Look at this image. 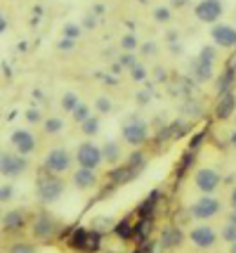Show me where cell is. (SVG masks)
<instances>
[{"label":"cell","mask_w":236,"mask_h":253,"mask_svg":"<svg viewBox=\"0 0 236 253\" xmlns=\"http://www.w3.org/2000/svg\"><path fill=\"white\" fill-rule=\"evenodd\" d=\"M64 180L59 175H50V173H43V175L35 180V194H38V201L43 204H55L62 199L64 194Z\"/></svg>","instance_id":"cell-1"},{"label":"cell","mask_w":236,"mask_h":253,"mask_svg":"<svg viewBox=\"0 0 236 253\" xmlns=\"http://www.w3.org/2000/svg\"><path fill=\"white\" fill-rule=\"evenodd\" d=\"M71 164H73V154H71L68 149H64V147H52L45 154V159H43V170L50 173V175L62 177L64 173H68Z\"/></svg>","instance_id":"cell-2"},{"label":"cell","mask_w":236,"mask_h":253,"mask_svg":"<svg viewBox=\"0 0 236 253\" xmlns=\"http://www.w3.org/2000/svg\"><path fill=\"white\" fill-rule=\"evenodd\" d=\"M121 137H123L125 144L139 149V147L149 140V123H146L144 119H139V116H130V119L123 123V128H121Z\"/></svg>","instance_id":"cell-3"},{"label":"cell","mask_w":236,"mask_h":253,"mask_svg":"<svg viewBox=\"0 0 236 253\" xmlns=\"http://www.w3.org/2000/svg\"><path fill=\"white\" fill-rule=\"evenodd\" d=\"M73 161L78 164V168H88V170H97L104 159H101V147L95 142H80L73 152Z\"/></svg>","instance_id":"cell-4"},{"label":"cell","mask_w":236,"mask_h":253,"mask_svg":"<svg viewBox=\"0 0 236 253\" xmlns=\"http://www.w3.org/2000/svg\"><path fill=\"white\" fill-rule=\"evenodd\" d=\"M29 170V159L14 152H0V175L7 180H17Z\"/></svg>","instance_id":"cell-5"},{"label":"cell","mask_w":236,"mask_h":253,"mask_svg":"<svg viewBox=\"0 0 236 253\" xmlns=\"http://www.w3.org/2000/svg\"><path fill=\"white\" fill-rule=\"evenodd\" d=\"M220 209H222V204H220V199L213 197V194H203V197H199L194 204H191V218L194 220H213L215 215H220Z\"/></svg>","instance_id":"cell-6"},{"label":"cell","mask_w":236,"mask_h":253,"mask_svg":"<svg viewBox=\"0 0 236 253\" xmlns=\"http://www.w3.org/2000/svg\"><path fill=\"white\" fill-rule=\"evenodd\" d=\"M10 144H12V152L19 156H29L35 152V147H38V140H35V135L31 130H12L10 135Z\"/></svg>","instance_id":"cell-7"},{"label":"cell","mask_w":236,"mask_h":253,"mask_svg":"<svg viewBox=\"0 0 236 253\" xmlns=\"http://www.w3.org/2000/svg\"><path fill=\"white\" fill-rule=\"evenodd\" d=\"M194 185L196 189L201 192V194H215L217 187L222 185V177L217 170L213 168H199L196 173H194Z\"/></svg>","instance_id":"cell-8"},{"label":"cell","mask_w":236,"mask_h":253,"mask_svg":"<svg viewBox=\"0 0 236 253\" xmlns=\"http://www.w3.org/2000/svg\"><path fill=\"white\" fill-rule=\"evenodd\" d=\"M222 12H225L222 0H201L194 7V17L203 24H217V19L222 17Z\"/></svg>","instance_id":"cell-9"},{"label":"cell","mask_w":236,"mask_h":253,"mask_svg":"<svg viewBox=\"0 0 236 253\" xmlns=\"http://www.w3.org/2000/svg\"><path fill=\"white\" fill-rule=\"evenodd\" d=\"M210 38H213V43L217 45V47L234 50L236 47V26H232V24H222V22L213 24V29H210Z\"/></svg>","instance_id":"cell-10"},{"label":"cell","mask_w":236,"mask_h":253,"mask_svg":"<svg viewBox=\"0 0 236 253\" xmlns=\"http://www.w3.org/2000/svg\"><path fill=\"white\" fill-rule=\"evenodd\" d=\"M217 232L208 225V222H203V225H196V227H191L189 230V242L196 246V249H213L215 242H217Z\"/></svg>","instance_id":"cell-11"},{"label":"cell","mask_w":236,"mask_h":253,"mask_svg":"<svg viewBox=\"0 0 236 253\" xmlns=\"http://www.w3.org/2000/svg\"><path fill=\"white\" fill-rule=\"evenodd\" d=\"M100 177H97V170H88V168H76V173L71 175V185L78 189V192H88V189L97 187Z\"/></svg>","instance_id":"cell-12"},{"label":"cell","mask_w":236,"mask_h":253,"mask_svg":"<svg viewBox=\"0 0 236 253\" xmlns=\"http://www.w3.org/2000/svg\"><path fill=\"white\" fill-rule=\"evenodd\" d=\"M57 232V222L50 213H38L34 220V234L38 239H50Z\"/></svg>","instance_id":"cell-13"},{"label":"cell","mask_w":236,"mask_h":253,"mask_svg":"<svg viewBox=\"0 0 236 253\" xmlns=\"http://www.w3.org/2000/svg\"><path fill=\"white\" fill-rule=\"evenodd\" d=\"M236 109V95L234 92H225V95H220V102H217V109H215V116L220 119V121H227Z\"/></svg>","instance_id":"cell-14"},{"label":"cell","mask_w":236,"mask_h":253,"mask_svg":"<svg viewBox=\"0 0 236 253\" xmlns=\"http://www.w3.org/2000/svg\"><path fill=\"white\" fill-rule=\"evenodd\" d=\"M24 225H26V215H24V211H19V209H14V211H10V213L2 215V227L7 232L22 230Z\"/></svg>","instance_id":"cell-15"},{"label":"cell","mask_w":236,"mask_h":253,"mask_svg":"<svg viewBox=\"0 0 236 253\" xmlns=\"http://www.w3.org/2000/svg\"><path fill=\"white\" fill-rule=\"evenodd\" d=\"M101 159H104V164H111V166H118L121 164V159H123V154H121V144L118 142H104L101 144Z\"/></svg>","instance_id":"cell-16"},{"label":"cell","mask_w":236,"mask_h":253,"mask_svg":"<svg viewBox=\"0 0 236 253\" xmlns=\"http://www.w3.org/2000/svg\"><path fill=\"white\" fill-rule=\"evenodd\" d=\"M182 239H184V237L180 234L177 227H168V230L163 232V239H161V242H163L166 249H175V246H180L182 244Z\"/></svg>","instance_id":"cell-17"},{"label":"cell","mask_w":236,"mask_h":253,"mask_svg":"<svg viewBox=\"0 0 236 253\" xmlns=\"http://www.w3.org/2000/svg\"><path fill=\"white\" fill-rule=\"evenodd\" d=\"M43 130L47 135H59V132L64 130V119L62 116H47L45 121H43Z\"/></svg>","instance_id":"cell-18"},{"label":"cell","mask_w":236,"mask_h":253,"mask_svg":"<svg viewBox=\"0 0 236 253\" xmlns=\"http://www.w3.org/2000/svg\"><path fill=\"white\" fill-rule=\"evenodd\" d=\"M144 164H146L144 154H142V152H133V154L128 156V164H125V166H128V170H130V173H133V177H135L137 173L144 168Z\"/></svg>","instance_id":"cell-19"},{"label":"cell","mask_w":236,"mask_h":253,"mask_svg":"<svg viewBox=\"0 0 236 253\" xmlns=\"http://www.w3.org/2000/svg\"><path fill=\"white\" fill-rule=\"evenodd\" d=\"M80 132H83L85 137H95V135L100 132V116H90V119H85V121L80 123Z\"/></svg>","instance_id":"cell-20"},{"label":"cell","mask_w":236,"mask_h":253,"mask_svg":"<svg viewBox=\"0 0 236 253\" xmlns=\"http://www.w3.org/2000/svg\"><path fill=\"white\" fill-rule=\"evenodd\" d=\"M78 104H80V97L76 95V92H71V90H68V92H64V95H62V102H59L62 111H67V114H71V111L76 109Z\"/></svg>","instance_id":"cell-21"},{"label":"cell","mask_w":236,"mask_h":253,"mask_svg":"<svg viewBox=\"0 0 236 253\" xmlns=\"http://www.w3.org/2000/svg\"><path fill=\"white\" fill-rule=\"evenodd\" d=\"M121 50H123V52H133V55H135L137 50H139V38H137L135 33H125L123 38H121Z\"/></svg>","instance_id":"cell-22"},{"label":"cell","mask_w":236,"mask_h":253,"mask_svg":"<svg viewBox=\"0 0 236 253\" xmlns=\"http://www.w3.org/2000/svg\"><path fill=\"white\" fill-rule=\"evenodd\" d=\"M194 74H196V78L199 81H208V78H213V64L210 62H196L194 64Z\"/></svg>","instance_id":"cell-23"},{"label":"cell","mask_w":236,"mask_h":253,"mask_svg":"<svg viewBox=\"0 0 236 253\" xmlns=\"http://www.w3.org/2000/svg\"><path fill=\"white\" fill-rule=\"evenodd\" d=\"M90 116H92V111H90V107H88L85 102H80L78 107H76V109L71 111V119H73V121L78 123V126H80L83 121H85V119H90Z\"/></svg>","instance_id":"cell-24"},{"label":"cell","mask_w":236,"mask_h":253,"mask_svg":"<svg viewBox=\"0 0 236 253\" xmlns=\"http://www.w3.org/2000/svg\"><path fill=\"white\" fill-rule=\"evenodd\" d=\"M95 111H97L100 116L111 114V111H113V99L111 97H97V99H95Z\"/></svg>","instance_id":"cell-25"},{"label":"cell","mask_w":236,"mask_h":253,"mask_svg":"<svg viewBox=\"0 0 236 253\" xmlns=\"http://www.w3.org/2000/svg\"><path fill=\"white\" fill-rule=\"evenodd\" d=\"M128 71H130V76H133V81H135V83H144L146 76H149V71H146V66L142 64V62L133 64L130 69H128Z\"/></svg>","instance_id":"cell-26"},{"label":"cell","mask_w":236,"mask_h":253,"mask_svg":"<svg viewBox=\"0 0 236 253\" xmlns=\"http://www.w3.org/2000/svg\"><path fill=\"white\" fill-rule=\"evenodd\" d=\"M80 31H83V26L80 24H64V29H62V38H73V41H78L80 38Z\"/></svg>","instance_id":"cell-27"},{"label":"cell","mask_w":236,"mask_h":253,"mask_svg":"<svg viewBox=\"0 0 236 253\" xmlns=\"http://www.w3.org/2000/svg\"><path fill=\"white\" fill-rule=\"evenodd\" d=\"M232 81H234V71H229V69H227L225 74L220 76V85H217V92H220V95L229 92V88H232Z\"/></svg>","instance_id":"cell-28"},{"label":"cell","mask_w":236,"mask_h":253,"mask_svg":"<svg viewBox=\"0 0 236 253\" xmlns=\"http://www.w3.org/2000/svg\"><path fill=\"white\" fill-rule=\"evenodd\" d=\"M14 194H17V189H14V185H12V182L0 185V204H7V201H12V199H14Z\"/></svg>","instance_id":"cell-29"},{"label":"cell","mask_w":236,"mask_h":253,"mask_svg":"<svg viewBox=\"0 0 236 253\" xmlns=\"http://www.w3.org/2000/svg\"><path fill=\"white\" fill-rule=\"evenodd\" d=\"M24 119H26L29 123H34V126H35V123H43V121H45L43 111H40V109H35V107H31V109H26V111H24Z\"/></svg>","instance_id":"cell-30"},{"label":"cell","mask_w":236,"mask_h":253,"mask_svg":"<svg viewBox=\"0 0 236 253\" xmlns=\"http://www.w3.org/2000/svg\"><path fill=\"white\" fill-rule=\"evenodd\" d=\"M7 253H38V251H35L34 244H29V242H17V244H12L10 251H7Z\"/></svg>","instance_id":"cell-31"},{"label":"cell","mask_w":236,"mask_h":253,"mask_svg":"<svg viewBox=\"0 0 236 253\" xmlns=\"http://www.w3.org/2000/svg\"><path fill=\"white\" fill-rule=\"evenodd\" d=\"M220 237H222L227 244H236V225H229V222H227L225 227L220 230Z\"/></svg>","instance_id":"cell-32"},{"label":"cell","mask_w":236,"mask_h":253,"mask_svg":"<svg viewBox=\"0 0 236 253\" xmlns=\"http://www.w3.org/2000/svg\"><path fill=\"white\" fill-rule=\"evenodd\" d=\"M154 19L161 24H166L172 19V12H170V7H156V10H154Z\"/></svg>","instance_id":"cell-33"},{"label":"cell","mask_w":236,"mask_h":253,"mask_svg":"<svg viewBox=\"0 0 236 253\" xmlns=\"http://www.w3.org/2000/svg\"><path fill=\"white\" fill-rule=\"evenodd\" d=\"M73 47H76V41H73V38H59V41H57V50H59V52H71Z\"/></svg>","instance_id":"cell-34"},{"label":"cell","mask_w":236,"mask_h":253,"mask_svg":"<svg viewBox=\"0 0 236 253\" xmlns=\"http://www.w3.org/2000/svg\"><path fill=\"white\" fill-rule=\"evenodd\" d=\"M199 59H201V62H210V64H213V62H215V47H213V45L203 47L201 55H199Z\"/></svg>","instance_id":"cell-35"},{"label":"cell","mask_w":236,"mask_h":253,"mask_svg":"<svg viewBox=\"0 0 236 253\" xmlns=\"http://www.w3.org/2000/svg\"><path fill=\"white\" fill-rule=\"evenodd\" d=\"M118 64L123 66V69H130L133 64H137V59H135V55H133V52H123V55H121V59H118Z\"/></svg>","instance_id":"cell-36"},{"label":"cell","mask_w":236,"mask_h":253,"mask_svg":"<svg viewBox=\"0 0 236 253\" xmlns=\"http://www.w3.org/2000/svg\"><path fill=\"white\" fill-rule=\"evenodd\" d=\"M139 52L144 57H151V55H156L158 52V47H156V43H144L142 47H139Z\"/></svg>","instance_id":"cell-37"},{"label":"cell","mask_w":236,"mask_h":253,"mask_svg":"<svg viewBox=\"0 0 236 253\" xmlns=\"http://www.w3.org/2000/svg\"><path fill=\"white\" fill-rule=\"evenodd\" d=\"M83 26H85V29H95V26H97V17H95V14H88V17L83 19Z\"/></svg>","instance_id":"cell-38"},{"label":"cell","mask_w":236,"mask_h":253,"mask_svg":"<svg viewBox=\"0 0 236 253\" xmlns=\"http://www.w3.org/2000/svg\"><path fill=\"white\" fill-rule=\"evenodd\" d=\"M137 99H139V104H149V99H151V90L139 92V95H137Z\"/></svg>","instance_id":"cell-39"},{"label":"cell","mask_w":236,"mask_h":253,"mask_svg":"<svg viewBox=\"0 0 236 253\" xmlns=\"http://www.w3.org/2000/svg\"><path fill=\"white\" fill-rule=\"evenodd\" d=\"M229 206H232V211H236V187L232 189V194H229Z\"/></svg>","instance_id":"cell-40"},{"label":"cell","mask_w":236,"mask_h":253,"mask_svg":"<svg viewBox=\"0 0 236 253\" xmlns=\"http://www.w3.org/2000/svg\"><path fill=\"white\" fill-rule=\"evenodd\" d=\"M5 31H7V19L0 14V33H5Z\"/></svg>","instance_id":"cell-41"},{"label":"cell","mask_w":236,"mask_h":253,"mask_svg":"<svg viewBox=\"0 0 236 253\" xmlns=\"http://www.w3.org/2000/svg\"><path fill=\"white\" fill-rule=\"evenodd\" d=\"M229 144H232V147L236 149V128L232 130V135H229Z\"/></svg>","instance_id":"cell-42"},{"label":"cell","mask_w":236,"mask_h":253,"mask_svg":"<svg viewBox=\"0 0 236 253\" xmlns=\"http://www.w3.org/2000/svg\"><path fill=\"white\" fill-rule=\"evenodd\" d=\"M227 222H229V225H236V211H232V213H229V218H227Z\"/></svg>","instance_id":"cell-43"},{"label":"cell","mask_w":236,"mask_h":253,"mask_svg":"<svg viewBox=\"0 0 236 253\" xmlns=\"http://www.w3.org/2000/svg\"><path fill=\"white\" fill-rule=\"evenodd\" d=\"M227 253H236V244H229V251Z\"/></svg>","instance_id":"cell-44"}]
</instances>
